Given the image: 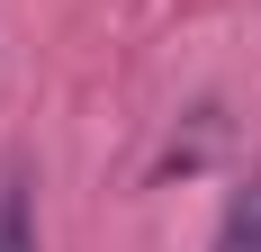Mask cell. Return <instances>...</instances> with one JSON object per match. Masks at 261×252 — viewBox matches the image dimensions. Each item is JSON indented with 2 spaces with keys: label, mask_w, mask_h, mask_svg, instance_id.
I'll list each match as a JSON object with an SVG mask.
<instances>
[{
  "label": "cell",
  "mask_w": 261,
  "mask_h": 252,
  "mask_svg": "<svg viewBox=\"0 0 261 252\" xmlns=\"http://www.w3.org/2000/svg\"><path fill=\"white\" fill-rule=\"evenodd\" d=\"M207 252H261V171H243L234 189H225V216H216Z\"/></svg>",
  "instance_id": "6da1fadb"
},
{
  "label": "cell",
  "mask_w": 261,
  "mask_h": 252,
  "mask_svg": "<svg viewBox=\"0 0 261 252\" xmlns=\"http://www.w3.org/2000/svg\"><path fill=\"white\" fill-rule=\"evenodd\" d=\"M0 252H36V207H27L18 162H0Z\"/></svg>",
  "instance_id": "7a4b0ae2"
}]
</instances>
